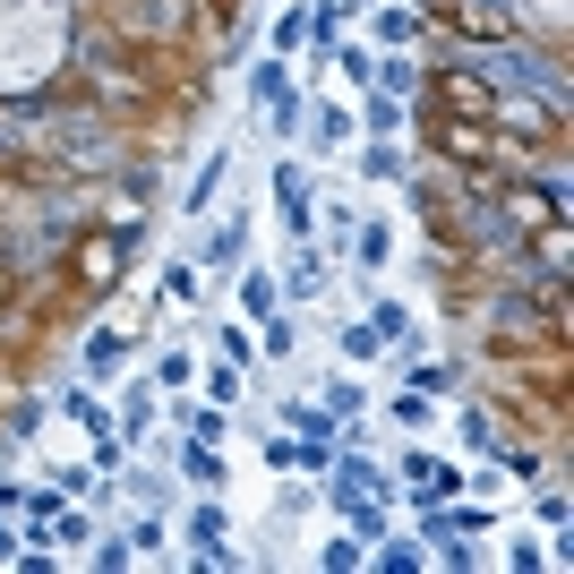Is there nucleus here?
<instances>
[{
    "instance_id": "obj_14",
    "label": "nucleus",
    "mask_w": 574,
    "mask_h": 574,
    "mask_svg": "<svg viewBox=\"0 0 574 574\" xmlns=\"http://www.w3.org/2000/svg\"><path fill=\"white\" fill-rule=\"evenodd\" d=\"M189 377H198V361H189V352H163V361H155V386H189Z\"/></svg>"
},
{
    "instance_id": "obj_12",
    "label": "nucleus",
    "mask_w": 574,
    "mask_h": 574,
    "mask_svg": "<svg viewBox=\"0 0 574 574\" xmlns=\"http://www.w3.org/2000/svg\"><path fill=\"white\" fill-rule=\"evenodd\" d=\"M274 301H283V292H274L266 274H241V309H249V317H266V309H274Z\"/></svg>"
},
{
    "instance_id": "obj_10",
    "label": "nucleus",
    "mask_w": 574,
    "mask_h": 574,
    "mask_svg": "<svg viewBox=\"0 0 574 574\" xmlns=\"http://www.w3.org/2000/svg\"><path fill=\"white\" fill-rule=\"evenodd\" d=\"M412 35H420L412 9H377V44H412Z\"/></svg>"
},
{
    "instance_id": "obj_16",
    "label": "nucleus",
    "mask_w": 574,
    "mask_h": 574,
    "mask_svg": "<svg viewBox=\"0 0 574 574\" xmlns=\"http://www.w3.org/2000/svg\"><path fill=\"white\" fill-rule=\"evenodd\" d=\"M301 44H309V17H301V9H292V17H283V26H274V52H301Z\"/></svg>"
},
{
    "instance_id": "obj_7",
    "label": "nucleus",
    "mask_w": 574,
    "mask_h": 574,
    "mask_svg": "<svg viewBox=\"0 0 574 574\" xmlns=\"http://www.w3.org/2000/svg\"><path fill=\"white\" fill-rule=\"evenodd\" d=\"M214 189H223V155H207V163H198V180H189L180 214H207V207H214Z\"/></svg>"
},
{
    "instance_id": "obj_21",
    "label": "nucleus",
    "mask_w": 574,
    "mask_h": 574,
    "mask_svg": "<svg viewBox=\"0 0 574 574\" xmlns=\"http://www.w3.org/2000/svg\"><path fill=\"white\" fill-rule=\"evenodd\" d=\"M377 566H386V574H412V566H420V549H403V540H386V549H377Z\"/></svg>"
},
{
    "instance_id": "obj_17",
    "label": "nucleus",
    "mask_w": 574,
    "mask_h": 574,
    "mask_svg": "<svg viewBox=\"0 0 574 574\" xmlns=\"http://www.w3.org/2000/svg\"><path fill=\"white\" fill-rule=\"evenodd\" d=\"M386 412L403 420V429H420V420H429V395H420V386H412V395H395V403H386Z\"/></svg>"
},
{
    "instance_id": "obj_18",
    "label": "nucleus",
    "mask_w": 574,
    "mask_h": 574,
    "mask_svg": "<svg viewBox=\"0 0 574 574\" xmlns=\"http://www.w3.org/2000/svg\"><path fill=\"white\" fill-rule=\"evenodd\" d=\"M343 138H352V120H343V112L326 104V112H317V147H343Z\"/></svg>"
},
{
    "instance_id": "obj_4",
    "label": "nucleus",
    "mask_w": 574,
    "mask_h": 574,
    "mask_svg": "<svg viewBox=\"0 0 574 574\" xmlns=\"http://www.w3.org/2000/svg\"><path fill=\"white\" fill-rule=\"evenodd\" d=\"M274 189H283V232H309L317 214H309V172H301V163H283V172H274Z\"/></svg>"
},
{
    "instance_id": "obj_3",
    "label": "nucleus",
    "mask_w": 574,
    "mask_h": 574,
    "mask_svg": "<svg viewBox=\"0 0 574 574\" xmlns=\"http://www.w3.org/2000/svg\"><path fill=\"white\" fill-rule=\"evenodd\" d=\"M403 471H412V497L429 506V497H455L464 489V471H446L437 455H403Z\"/></svg>"
},
{
    "instance_id": "obj_1",
    "label": "nucleus",
    "mask_w": 574,
    "mask_h": 574,
    "mask_svg": "<svg viewBox=\"0 0 574 574\" xmlns=\"http://www.w3.org/2000/svg\"><path fill=\"white\" fill-rule=\"evenodd\" d=\"M180 540H189V558H198V566H232V549H223V506H198Z\"/></svg>"
},
{
    "instance_id": "obj_6",
    "label": "nucleus",
    "mask_w": 574,
    "mask_h": 574,
    "mask_svg": "<svg viewBox=\"0 0 574 574\" xmlns=\"http://www.w3.org/2000/svg\"><path fill=\"white\" fill-rule=\"evenodd\" d=\"M180 471H189L198 489H223V455H214L207 437H189V446H180Z\"/></svg>"
},
{
    "instance_id": "obj_15",
    "label": "nucleus",
    "mask_w": 574,
    "mask_h": 574,
    "mask_svg": "<svg viewBox=\"0 0 574 574\" xmlns=\"http://www.w3.org/2000/svg\"><path fill=\"white\" fill-rule=\"evenodd\" d=\"M326 412L352 420V412H361V386H352V377H335V386H326Z\"/></svg>"
},
{
    "instance_id": "obj_19",
    "label": "nucleus",
    "mask_w": 574,
    "mask_h": 574,
    "mask_svg": "<svg viewBox=\"0 0 574 574\" xmlns=\"http://www.w3.org/2000/svg\"><path fill=\"white\" fill-rule=\"evenodd\" d=\"M283 352H292V317L266 309V361H283Z\"/></svg>"
},
{
    "instance_id": "obj_20",
    "label": "nucleus",
    "mask_w": 574,
    "mask_h": 574,
    "mask_svg": "<svg viewBox=\"0 0 574 574\" xmlns=\"http://www.w3.org/2000/svg\"><path fill=\"white\" fill-rule=\"evenodd\" d=\"M147 420H155V395H147V386H129V437H147Z\"/></svg>"
},
{
    "instance_id": "obj_2",
    "label": "nucleus",
    "mask_w": 574,
    "mask_h": 574,
    "mask_svg": "<svg viewBox=\"0 0 574 574\" xmlns=\"http://www.w3.org/2000/svg\"><path fill=\"white\" fill-rule=\"evenodd\" d=\"M489 78H506V86H549L558 95V69H531V52H480Z\"/></svg>"
},
{
    "instance_id": "obj_9",
    "label": "nucleus",
    "mask_w": 574,
    "mask_h": 574,
    "mask_svg": "<svg viewBox=\"0 0 574 574\" xmlns=\"http://www.w3.org/2000/svg\"><path fill=\"white\" fill-rule=\"evenodd\" d=\"M292 420H301V437H309V446L335 437V412H326V403H292Z\"/></svg>"
},
{
    "instance_id": "obj_22",
    "label": "nucleus",
    "mask_w": 574,
    "mask_h": 574,
    "mask_svg": "<svg viewBox=\"0 0 574 574\" xmlns=\"http://www.w3.org/2000/svg\"><path fill=\"white\" fill-rule=\"evenodd\" d=\"M386 249H395V241H386V223H368V232H361V266H386Z\"/></svg>"
},
{
    "instance_id": "obj_5",
    "label": "nucleus",
    "mask_w": 574,
    "mask_h": 574,
    "mask_svg": "<svg viewBox=\"0 0 574 574\" xmlns=\"http://www.w3.org/2000/svg\"><path fill=\"white\" fill-rule=\"evenodd\" d=\"M120 361H129V343H120V326H95V335H86V368H95V377H112Z\"/></svg>"
},
{
    "instance_id": "obj_23",
    "label": "nucleus",
    "mask_w": 574,
    "mask_h": 574,
    "mask_svg": "<svg viewBox=\"0 0 574 574\" xmlns=\"http://www.w3.org/2000/svg\"><path fill=\"white\" fill-rule=\"evenodd\" d=\"M9 558H17V531H0V566H9Z\"/></svg>"
},
{
    "instance_id": "obj_8",
    "label": "nucleus",
    "mask_w": 574,
    "mask_h": 574,
    "mask_svg": "<svg viewBox=\"0 0 574 574\" xmlns=\"http://www.w3.org/2000/svg\"><path fill=\"white\" fill-rule=\"evenodd\" d=\"M343 352H352V361H377V352H386V335H377L368 317H352V326H343Z\"/></svg>"
},
{
    "instance_id": "obj_13",
    "label": "nucleus",
    "mask_w": 574,
    "mask_h": 574,
    "mask_svg": "<svg viewBox=\"0 0 574 574\" xmlns=\"http://www.w3.org/2000/svg\"><path fill=\"white\" fill-rule=\"evenodd\" d=\"M395 172H403V147H395V138H377V147H368V180H395Z\"/></svg>"
},
{
    "instance_id": "obj_11",
    "label": "nucleus",
    "mask_w": 574,
    "mask_h": 574,
    "mask_svg": "<svg viewBox=\"0 0 574 574\" xmlns=\"http://www.w3.org/2000/svg\"><path fill=\"white\" fill-rule=\"evenodd\" d=\"M249 95H258V104H283V95H292V78H283V60H266L258 78H249Z\"/></svg>"
}]
</instances>
